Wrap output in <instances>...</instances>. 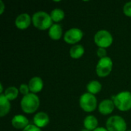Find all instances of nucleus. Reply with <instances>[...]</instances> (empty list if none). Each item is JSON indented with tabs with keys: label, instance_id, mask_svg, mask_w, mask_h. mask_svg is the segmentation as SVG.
<instances>
[{
	"label": "nucleus",
	"instance_id": "f257e3e1",
	"mask_svg": "<svg viewBox=\"0 0 131 131\" xmlns=\"http://www.w3.org/2000/svg\"><path fill=\"white\" fill-rule=\"evenodd\" d=\"M31 21L34 26L39 30L48 29L53 25L51 15L43 11L35 12L31 18Z\"/></svg>",
	"mask_w": 131,
	"mask_h": 131
},
{
	"label": "nucleus",
	"instance_id": "f03ea898",
	"mask_svg": "<svg viewBox=\"0 0 131 131\" xmlns=\"http://www.w3.org/2000/svg\"><path fill=\"white\" fill-rule=\"evenodd\" d=\"M39 104L40 101L38 97L33 93H29L24 96L21 101V107L26 114L35 113L38 110Z\"/></svg>",
	"mask_w": 131,
	"mask_h": 131
},
{
	"label": "nucleus",
	"instance_id": "7ed1b4c3",
	"mask_svg": "<svg viewBox=\"0 0 131 131\" xmlns=\"http://www.w3.org/2000/svg\"><path fill=\"white\" fill-rule=\"evenodd\" d=\"M114 105L121 111H127L131 109V92L122 91L113 97Z\"/></svg>",
	"mask_w": 131,
	"mask_h": 131
},
{
	"label": "nucleus",
	"instance_id": "20e7f679",
	"mask_svg": "<svg viewBox=\"0 0 131 131\" xmlns=\"http://www.w3.org/2000/svg\"><path fill=\"white\" fill-rule=\"evenodd\" d=\"M80 107L85 112H92L97 108V99L94 94L85 93L82 94L79 100Z\"/></svg>",
	"mask_w": 131,
	"mask_h": 131
},
{
	"label": "nucleus",
	"instance_id": "39448f33",
	"mask_svg": "<svg viewBox=\"0 0 131 131\" xmlns=\"http://www.w3.org/2000/svg\"><path fill=\"white\" fill-rule=\"evenodd\" d=\"M94 42L99 48H108L113 43L112 35L107 30H100L94 35Z\"/></svg>",
	"mask_w": 131,
	"mask_h": 131
},
{
	"label": "nucleus",
	"instance_id": "423d86ee",
	"mask_svg": "<svg viewBox=\"0 0 131 131\" xmlns=\"http://www.w3.org/2000/svg\"><path fill=\"white\" fill-rule=\"evenodd\" d=\"M113 68V61L111 58L105 57L101 58L96 66V73L97 74L101 77H107L109 75Z\"/></svg>",
	"mask_w": 131,
	"mask_h": 131
},
{
	"label": "nucleus",
	"instance_id": "0eeeda50",
	"mask_svg": "<svg viewBox=\"0 0 131 131\" xmlns=\"http://www.w3.org/2000/svg\"><path fill=\"white\" fill-rule=\"evenodd\" d=\"M108 131H126L127 124L124 119L120 116H112L109 117L106 123Z\"/></svg>",
	"mask_w": 131,
	"mask_h": 131
},
{
	"label": "nucleus",
	"instance_id": "6e6552de",
	"mask_svg": "<svg viewBox=\"0 0 131 131\" xmlns=\"http://www.w3.org/2000/svg\"><path fill=\"white\" fill-rule=\"evenodd\" d=\"M83 32L81 29L77 28H73L68 30L64 36V40L66 43L70 45H74L80 41L83 38Z\"/></svg>",
	"mask_w": 131,
	"mask_h": 131
},
{
	"label": "nucleus",
	"instance_id": "1a4fd4ad",
	"mask_svg": "<svg viewBox=\"0 0 131 131\" xmlns=\"http://www.w3.org/2000/svg\"><path fill=\"white\" fill-rule=\"evenodd\" d=\"M50 119L48 115L45 113V112H38L37 113L34 118H33V122L35 126H37L39 128L45 127L49 124Z\"/></svg>",
	"mask_w": 131,
	"mask_h": 131
},
{
	"label": "nucleus",
	"instance_id": "9d476101",
	"mask_svg": "<svg viewBox=\"0 0 131 131\" xmlns=\"http://www.w3.org/2000/svg\"><path fill=\"white\" fill-rule=\"evenodd\" d=\"M31 17L28 14H20L15 19V26L19 29H26L31 25Z\"/></svg>",
	"mask_w": 131,
	"mask_h": 131
},
{
	"label": "nucleus",
	"instance_id": "9b49d317",
	"mask_svg": "<svg viewBox=\"0 0 131 131\" xmlns=\"http://www.w3.org/2000/svg\"><path fill=\"white\" fill-rule=\"evenodd\" d=\"M114 103L113 101L107 99L101 101L99 104V112L103 115H108L111 114L114 109Z\"/></svg>",
	"mask_w": 131,
	"mask_h": 131
},
{
	"label": "nucleus",
	"instance_id": "f8f14e48",
	"mask_svg": "<svg viewBox=\"0 0 131 131\" xmlns=\"http://www.w3.org/2000/svg\"><path fill=\"white\" fill-rule=\"evenodd\" d=\"M28 85L29 87L30 91L33 94H36L40 92L43 89L44 83L40 77H34L29 81Z\"/></svg>",
	"mask_w": 131,
	"mask_h": 131
},
{
	"label": "nucleus",
	"instance_id": "ddd939ff",
	"mask_svg": "<svg viewBox=\"0 0 131 131\" xmlns=\"http://www.w3.org/2000/svg\"><path fill=\"white\" fill-rule=\"evenodd\" d=\"M12 125L15 129H25L29 125V121L27 117L23 115H15L12 120Z\"/></svg>",
	"mask_w": 131,
	"mask_h": 131
},
{
	"label": "nucleus",
	"instance_id": "4468645a",
	"mask_svg": "<svg viewBox=\"0 0 131 131\" xmlns=\"http://www.w3.org/2000/svg\"><path fill=\"white\" fill-rule=\"evenodd\" d=\"M49 37L53 40H59L62 35V28L59 24H53L48 31Z\"/></svg>",
	"mask_w": 131,
	"mask_h": 131
},
{
	"label": "nucleus",
	"instance_id": "2eb2a0df",
	"mask_svg": "<svg viewBox=\"0 0 131 131\" xmlns=\"http://www.w3.org/2000/svg\"><path fill=\"white\" fill-rule=\"evenodd\" d=\"M11 108V105L9 103V101L5 97V96L3 94H1L0 95V116L2 117L5 115H6Z\"/></svg>",
	"mask_w": 131,
	"mask_h": 131
},
{
	"label": "nucleus",
	"instance_id": "dca6fc26",
	"mask_svg": "<svg viewBox=\"0 0 131 131\" xmlns=\"http://www.w3.org/2000/svg\"><path fill=\"white\" fill-rule=\"evenodd\" d=\"M98 125V121L97 119L93 116V115H89L86 117L84 120V128L89 130H94L95 129L97 128Z\"/></svg>",
	"mask_w": 131,
	"mask_h": 131
},
{
	"label": "nucleus",
	"instance_id": "f3484780",
	"mask_svg": "<svg viewBox=\"0 0 131 131\" xmlns=\"http://www.w3.org/2000/svg\"><path fill=\"white\" fill-rule=\"evenodd\" d=\"M84 54V48L81 45H75L70 49V55L72 58L78 59L83 56Z\"/></svg>",
	"mask_w": 131,
	"mask_h": 131
},
{
	"label": "nucleus",
	"instance_id": "a211bd4d",
	"mask_svg": "<svg viewBox=\"0 0 131 131\" xmlns=\"http://www.w3.org/2000/svg\"><path fill=\"white\" fill-rule=\"evenodd\" d=\"M101 88H102V85L97 81H91L87 85V90L88 93L94 95L98 94L101 91Z\"/></svg>",
	"mask_w": 131,
	"mask_h": 131
},
{
	"label": "nucleus",
	"instance_id": "6ab92c4d",
	"mask_svg": "<svg viewBox=\"0 0 131 131\" xmlns=\"http://www.w3.org/2000/svg\"><path fill=\"white\" fill-rule=\"evenodd\" d=\"M5 97L10 101H14L17 98L18 95V90L17 88L15 87H8L5 91V94H3Z\"/></svg>",
	"mask_w": 131,
	"mask_h": 131
},
{
	"label": "nucleus",
	"instance_id": "aec40b11",
	"mask_svg": "<svg viewBox=\"0 0 131 131\" xmlns=\"http://www.w3.org/2000/svg\"><path fill=\"white\" fill-rule=\"evenodd\" d=\"M50 15H51V18L53 21L59 22V21H61V20L64 19V12L63 10H61L60 8H54L51 12Z\"/></svg>",
	"mask_w": 131,
	"mask_h": 131
},
{
	"label": "nucleus",
	"instance_id": "412c9836",
	"mask_svg": "<svg viewBox=\"0 0 131 131\" xmlns=\"http://www.w3.org/2000/svg\"><path fill=\"white\" fill-rule=\"evenodd\" d=\"M29 91H30V89H29L28 85H27V84H21L20 85V87H19V91H20V93H21V94H23L24 96L28 94H29Z\"/></svg>",
	"mask_w": 131,
	"mask_h": 131
},
{
	"label": "nucleus",
	"instance_id": "4be33fe9",
	"mask_svg": "<svg viewBox=\"0 0 131 131\" xmlns=\"http://www.w3.org/2000/svg\"><path fill=\"white\" fill-rule=\"evenodd\" d=\"M123 10H124V13L127 16L131 17V2H128L124 5Z\"/></svg>",
	"mask_w": 131,
	"mask_h": 131
},
{
	"label": "nucleus",
	"instance_id": "5701e85b",
	"mask_svg": "<svg viewBox=\"0 0 131 131\" xmlns=\"http://www.w3.org/2000/svg\"><path fill=\"white\" fill-rule=\"evenodd\" d=\"M97 54L99 58H105L107 57V51L105 48H99L97 51Z\"/></svg>",
	"mask_w": 131,
	"mask_h": 131
},
{
	"label": "nucleus",
	"instance_id": "b1692460",
	"mask_svg": "<svg viewBox=\"0 0 131 131\" xmlns=\"http://www.w3.org/2000/svg\"><path fill=\"white\" fill-rule=\"evenodd\" d=\"M22 131H41L39 127L35 126V124H29L28 127H26Z\"/></svg>",
	"mask_w": 131,
	"mask_h": 131
},
{
	"label": "nucleus",
	"instance_id": "393cba45",
	"mask_svg": "<svg viewBox=\"0 0 131 131\" xmlns=\"http://www.w3.org/2000/svg\"><path fill=\"white\" fill-rule=\"evenodd\" d=\"M0 4H1V10H0V14L2 15L4 12V8H5V6H4V3L2 1H0Z\"/></svg>",
	"mask_w": 131,
	"mask_h": 131
},
{
	"label": "nucleus",
	"instance_id": "a878e982",
	"mask_svg": "<svg viewBox=\"0 0 131 131\" xmlns=\"http://www.w3.org/2000/svg\"><path fill=\"white\" fill-rule=\"evenodd\" d=\"M93 131H108L107 129H105L104 127H97V129H95Z\"/></svg>",
	"mask_w": 131,
	"mask_h": 131
},
{
	"label": "nucleus",
	"instance_id": "bb28decb",
	"mask_svg": "<svg viewBox=\"0 0 131 131\" xmlns=\"http://www.w3.org/2000/svg\"><path fill=\"white\" fill-rule=\"evenodd\" d=\"M0 88H1V94H2V92H3V87H2V84L0 85Z\"/></svg>",
	"mask_w": 131,
	"mask_h": 131
},
{
	"label": "nucleus",
	"instance_id": "cd10ccee",
	"mask_svg": "<svg viewBox=\"0 0 131 131\" xmlns=\"http://www.w3.org/2000/svg\"><path fill=\"white\" fill-rule=\"evenodd\" d=\"M81 131H91V130H87V129H83V130H82Z\"/></svg>",
	"mask_w": 131,
	"mask_h": 131
},
{
	"label": "nucleus",
	"instance_id": "c85d7f7f",
	"mask_svg": "<svg viewBox=\"0 0 131 131\" xmlns=\"http://www.w3.org/2000/svg\"><path fill=\"white\" fill-rule=\"evenodd\" d=\"M128 131H131V130H128Z\"/></svg>",
	"mask_w": 131,
	"mask_h": 131
}]
</instances>
